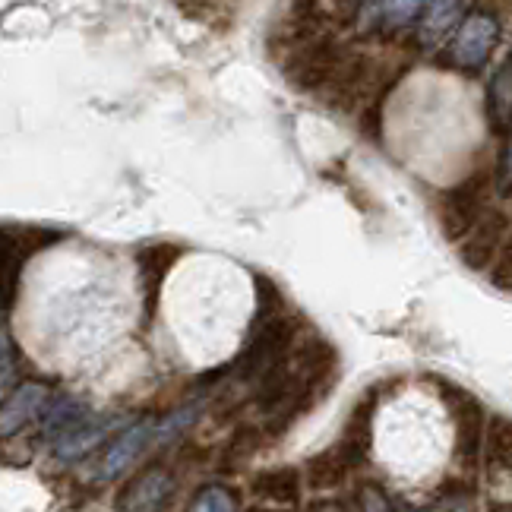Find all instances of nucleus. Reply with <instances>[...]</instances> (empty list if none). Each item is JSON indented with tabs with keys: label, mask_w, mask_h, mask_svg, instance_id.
<instances>
[{
	"label": "nucleus",
	"mask_w": 512,
	"mask_h": 512,
	"mask_svg": "<svg viewBox=\"0 0 512 512\" xmlns=\"http://www.w3.org/2000/svg\"><path fill=\"white\" fill-rule=\"evenodd\" d=\"M48 399V386L42 380H23L16 383V389L4 392V411H0V433H4V440L19 437L32 421H38Z\"/></svg>",
	"instance_id": "nucleus-12"
},
{
	"label": "nucleus",
	"mask_w": 512,
	"mask_h": 512,
	"mask_svg": "<svg viewBox=\"0 0 512 512\" xmlns=\"http://www.w3.org/2000/svg\"><path fill=\"white\" fill-rule=\"evenodd\" d=\"M203 415V402H196V405H184V408H177L171 411V415L165 421H159V440L155 443H168V440H177L184 430H190L196 424V418Z\"/></svg>",
	"instance_id": "nucleus-26"
},
{
	"label": "nucleus",
	"mask_w": 512,
	"mask_h": 512,
	"mask_svg": "<svg viewBox=\"0 0 512 512\" xmlns=\"http://www.w3.org/2000/svg\"><path fill=\"white\" fill-rule=\"evenodd\" d=\"M354 497H358L354 506H361V509H392L396 506L377 481H361L358 487H354Z\"/></svg>",
	"instance_id": "nucleus-28"
},
{
	"label": "nucleus",
	"mask_w": 512,
	"mask_h": 512,
	"mask_svg": "<svg viewBox=\"0 0 512 512\" xmlns=\"http://www.w3.org/2000/svg\"><path fill=\"white\" fill-rule=\"evenodd\" d=\"M490 282H494L497 288H503V291H512V234L500 247L494 266H490Z\"/></svg>",
	"instance_id": "nucleus-29"
},
{
	"label": "nucleus",
	"mask_w": 512,
	"mask_h": 512,
	"mask_svg": "<svg viewBox=\"0 0 512 512\" xmlns=\"http://www.w3.org/2000/svg\"><path fill=\"white\" fill-rule=\"evenodd\" d=\"M484 114H487L490 133L509 136L512 130V54H506L497 64L494 76H490L487 95H484Z\"/></svg>",
	"instance_id": "nucleus-16"
},
{
	"label": "nucleus",
	"mask_w": 512,
	"mask_h": 512,
	"mask_svg": "<svg viewBox=\"0 0 512 512\" xmlns=\"http://www.w3.org/2000/svg\"><path fill=\"white\" fill-rule=\"evenodd\" d=\"M291 364L298 370V377L310 386L329 389L336 380V367H339V351L332 348L323 336H304L294 345Z\"/></svg>",
	"instance_id": "nucleus-13"
},
{
	"label": "nucleus",
	"mask_w": 512,
	"mask_h": 512,
	"mask_svg": "<svg viewBox=\"0 0 512 512\" xmlns=\"http://www.w3.org/2000/svg\"><path fill=\"white\" fill-rule=\"evenodd\" d=\"M506 238H509V215L503 209L487 206V212L481 215V219L475 222V228H471L459 244L462 263L471 272H490V266H494Z\"/></svg>",
	"instance_id": "nucleus-8"
},
{
	"label": "nucleus",
	"mask_w": 512,
	"mask_h": 512,
	"mask_svg": "<svg viewBox=\"0 0 512 512\" xmlns=\"http://www.w3.org/2000/svg\"><path fill=\"white\" fill-rule=\"evenodd\" d=\"M497 187L500 193H512V130H509V143H506V152H503V162H500V171H497Z\"/></svg>",
	"instance_id": "nucleus-31"
},
{
	"label": "nucleus",
	"mask_w": 512,
	"mask_h": 512,
	"mask_svg": "<svg viewBox=\"0 0 512 512\" xmlns=\"http://www.w3.org/2000/svg\"><path fill=\"white\" fill-rule=\"evenodd\" d=\"M500 35H503V29L494 13L471 10L456 26V32L449 35V45L440 51L437 64L452 73L475 76L487 67L490 57H494V51L500 45Z\"/></svg>",
	"instance_id": "nucleus-4"
},
{
	"label": "nucleus",
	"mask_w": 512,
	"mask_h": 512,
	"mask_svg": "<svg viewBox=\"0 0 512 512\" xmlns=\"http://www.w3.org/2000/svg\"><path fill=\"white\" fill-rule=\"evenodd\" d=\"M433 509H443V506H475V481H471V475H452L446 478L437 490H433Z\"/></svg>",
	"instance_id": "nucleus-24"
},
{
	"label": "nucleus",
	"mask_w": 512,
	"mask_h": 512,
	"mask_svg": "<svg viewBox=\"0 0 512 512\" xmlns=\"http://www.w3.org/2000/svg\"><path fill=\"white\" fill-rule=\"evenodd\" d=\"M238 506H241L238 490L228 487V484H219V481L203 484L190 500V509H196V512H231Z\"/></svg>",
	"instance_id": "nucleus-21"
},
{
	"label": "nucleus",
	"mask_w": 512,
	"mask_h": 512,
	"mask_svg": "<svg viewBox=\"0 0 512 512\" xmlns=\"http://www.w3.org/2000/svg\"><path fill=\"white\" fill-rule=\"evenodd\" d=\"M0 342H4V392H10L13 389V370H16V361H19V351L13 354V339H10V332H7V326H4V336H0Z\"/></svg>",
	"instance_id": "nucleus-30"
},
{
	"label": "nucleus",
	"mask_w": 512,
	"mask_h": 512,
	"mask_svg": "<svg viewBox=\"0 0 512 512\" xmlns=\"http://www.w3.org/2000/svg\"><path fill=\"white\" fill-rule=\"evenodd\" d=\"M298 329L301 323L298 317H291V313H279V317L250 323V336L238 358L231 361V373L250 386L260 380L266 370L291 361L294 345H298Z\"/></svg>",
	"instance_id": "nucleus-1"
},
{
	"label": "nucleus",
	"mask_w": 512,
	"mask_h": 512,
	"mask_svg": "<svg viewBox=\"0 0 512 512\" xmlns=\"http://www.w3.org/2000/svg\"><path fill=\"white\" fill-rule=\"evenodd\" d=\"M253 288H256V310H253V323L269 320V317H279L285 313V294L279 291L269 275H253Z\"/></svg>",
	"instance_id": "nucleus-25"
},
{
	"label": "nucleus",
	"mask_w": 512,
	"mask_h": 512,
	"mask_svg": "<svg viewBox=\"0 0 512 512\" xmlns=\"http://www.w3.org/2000/svg\"><path fill=\"white\" fill-rule=\"evenodd\" d=\"M459 7H462V0H424L418 42L421 45H437V38L446 32V26L452 23V16L459 13Z\"/></svg>",
	"instance_id": "nucleus-20"
},
{
	"label": "nucleus",
	"mask_w": 512,
	"mask_h": 512,
	"mask_svg": "<svg viewBox=\"0 0 512 512\" xmlns=\"http://www.w3.org/2000/svg\"><path fill=\"white\" fill-rule=\"evenodd\" d=\"M380 402V389H367L364 396L354 402V408L348 411V421L342 427L339 437V449L348 459V465L358 471L370 462V446H373V411H377Z\"/></svg>",
	"instance_id": "nucleus-11"
},
{
	"label": "nucleus",
	"mask_w": 512,
	"mask_h": 512,
	"mask_svg": "<svg viewBox=\"0 0 512 512\" xmlns=\"http://www.w3.org/2000/svg\"><path fill=\"white\" fill-rule=\"evenodd\" d=\"M494 190H500L497 171L478 168L475 174H468L465 181H459L456 187L440 193L437 219H440V231L446 234V241H462L465 234L475 228V222L487 212V200Z\"/></svg>",
	"instance_id": "nucleus-5"
},
{
	"label": "nucleus",
	"mask_w": 512,
	"mask_h": 512,
	"mask_svg": "<svg viewBox=\"0 0 512 512\" xmlns=\"http://www.w3.org/2000/svg\"><path fill=\"white\" fill-rule=\"evenodd\" d=\"M4 238L7 244L16 250V253H23L26 260L29 256H35L38 250H48L51 244L61 241V234L57 231H48V228H4Z\"/></svg>",
	"instance_id": "nucleus-22"
},
{
	"label": "nucleus",
	"mask_w": 512,
	"mask_h": 512,
	"mask_svg": "<svg viewBox=\"0 0 512 512\" xmlns=\"http://www.w3.org/2000/svg\"><path fill=\"white\" fill-rule=\"evenodd\" d=\"M424 10V0H380V29L383 32H402L418 19Z\"/></svg>",
	"instance_id": "nucleus-23"
},
{
	"label": "nucleus",
	"mask_w": 512,
	"mask_h": 512,
	"mask_svg": "<svg viewBox=\"0 0 512 512\" xmlns=\"http://www.w3.org/2000/svg\"><path fill=\"white\" fill-rule=\"evenodd\" d=\"M26 256L16 253L10 244H4V313L13 310L16 291H19V272H23Z\"/></svg>",
	"instance_id": "nucleus-27"
},
{
	"label": "nucleus",
	"mask_w": 512,
	"mask_h": 512,
	"mask_svg": "<svg viewBox=\"0 0 512 512\" xmlns=\"http://www.w3.org/2000/svg\"><path fill=\"white\" fill-rule=\"evenodd\" d=\"M95 415V408L89 405V399L73 396V392H64V396L48 399V405L38 415V440H57L61 433L73 430L76 424H83L86 418Z\"/></svg>",
	"instance_id": "nucleus-14"
},
{
	"label": "nucleus",
	"mask_w": 512,
	"mask_h": 512,
	"mask_svg": "<svg viewBox=\"0 0 512 512\" xmlns=\"http://www.w3.org/2000/svg\"><path fill=\"white\" fill-rule=\"evenodd\" d=\"M484 465L490 478H512V418L490 415L484 433Z\"/></svg>",
	"instance_id": "nucleus-18"
},
{
	"label": "nucleus",
	"mask_w": 512,
	"mask_h": 512,
	"mask_svg": "<svg viewBox=\"0 0 512 512\" xmlns=\"http://www.w3.org/2000/svg\"><path fill=\"white\" fill-rule=\"evenodd\" d=\"M345 61H348V48L336 42L329 32H320L288 45L282 70L294 89H301L307 95H326L329 86L336 83V76L342 73Z\"/></svg>",
	"instance_id": "nucleus-2"
},
{
	"label": "nucleus",
	"mask_w": 512,
	"mask_h": 512,
	"mask_svg": "<svg viewBox=\"0 0 512 512\" xmlns=\"http://www.w3.org/2000/svg\"><path fill=\"white\" fill-rule=\"evenodd\" d=\"M121 415H92L83 424H76L73 430L61 433L57 440H51V459L61 465H73L86 459L89 452L98 446H105L117 430H121Z\"/></svg>",
	"instance_id": "nucleus-9"
},
{
	"label": "nucleus",
	"mask_w": 512,
	"mask_h": 512,
	"mask_svg": "<svg viewBox=\"0 0 512 512\" xmlns=\"http://www.w3.org/2000/svg\"><path fill=\"white\" fill-rule=\"evenodd\" d=\"M181 247L177 244H146L136 250V266H140V285H143V320L146 326L155 320V310H159V294L168 279V272L174 263L181 260Z\"/></svg>",
	"instance_id": "nucleus-10"
},
{
	"label": "nucleus",
	"mask_w": 512,
	"mask_h": 512,
	"mask_svg": "<svg viewBox=\"0 0 512 512\" xmlns=\"http://www.w3.org/2000/svg\"><path fill=\"white\" fill-rule=\"evenodd\" d=\"M266 440H269V433H266L263 424H238L231 430V437L222 443L219 456H215V471L225 475V478L238 475V471L256 456V452L266 446Z\"/></svg>",
	"instance_id": "nucleus-15"
},
{
	"label": "nucleus",
	"mask_w": 512,
	"mask_h": 512,
	"mask_svg": "<svg viewBox=\"0 0 512 512\" xmlns=\"http://www.w3.org/2000/svg\"><path fill=\"white\" fill-rule=\"evenodd\" d=\"M440 389V399L452 418V427H456V443H452V465L462 475L475 478L478 465L484 462V433H487V415L484 405L471 396V392L459 389L449 380H433Z\"/></svg>",
	"instance_id": "nucleus-3"
},
{
	"label": "nucleus",
	"mask_w": 512,
	"mask_h": 512,
	"mask_svg": "<svg viewBox=\"0 0 512 512\" xmlns=\"http://www.w3.org/2000/svg\"><path fill=\"white\" fill-rule=\"evenodd\" d=\"M177 494V475L165 465H149L140 468L136 475L117 490L114 506L117 509H130V512H140V509H165L171 506Z\"/></svg>",
	"instance_id": "nucleus-7"
},
{
	"label": "nucleus",
	"mask_w": 512,
	"mask_h": 512,
	"mask_svg": "<svg viewBox=\"0 0 512 512\" xmlns=\"http://www.w3.org/2000/svg\"><path fill=\"white\" fill-rule=\"evenodd\" d=\"M250 494L266 503L298 506L301 503V471L291 465L260 471V475H253V481H250Z\"/></svg>",
	"instance_id": "nucleus-17"
},
{
	"label": "nucleus",
	"mask_w": 512,
	"mask_h": 512,
	"mask_svg": "<svg viewBox=\"0 0 512 512\" xmlns=\"http://www.w3.org/2000/svg\"><path fill=\"white\" fill-rule=\"evenodd\" d=\"M351 475H354V468L348 465L339 446L320 452V456H310L304 465V478L313 490H339Z\"/></svg>",
	"instance_id": "nucleus-19"
},
{
	"label": "nucleus",
	"mask_w": 512,
	"mask_h": 512,
	"mask_svg": "<svg viewBox=\"0 0 512 512\" xmlns=\"http://www.w3.org/2000/svg\"><path fill=\"white\" fill-rule=\"evenodd\" d=\"M155 440H159V421H152V418L121 427L102 449V459H98V468H95V481L111 484L117 478H124Z\"/></svg>",
	"instance_id": "nucleus-6"
}]
</instances>
